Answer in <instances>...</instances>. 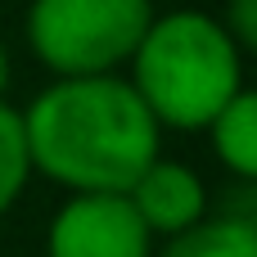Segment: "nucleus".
<instances>
[{"instance_id":"nucleus-1","label":"nucleus","mask_w":257,"mask_h":257,"mask_svg":"<svg viewBox=\"0 0 257 257\" xmlns=\"http://www.w3.org/2000/svg\"><path fill=\"white\" fill-rule=\"evenodd\" d=\"M23 136L32 172L68 194L126 185L158 158L163 126L126 77H59L23 108Z\"/></svg>"},{"instance_id":"nucleus-2","label":"nucleus","mask_w":257,"mask_h":257,"mask_svg":"<svg viewBox=\"0 0 257 257\" xmlns=\"http://www.w3.org/2000/svg\"><path fill=\"white\" fill-rule=\"evenodd\" d=\"M131 63V86L158 126L203 131L230 95L244 90V50L203 9L154 14Z\"/></svg>"},{"instance_id":"nucleus-3","label":"nucleus","mask_w":257,"mask_h":257,"mask_svg":"<svg viewBox=\"0 0 257 257\" xmlns=\"http://www.w3.org/2000/svg\"><path fill=\"white\" fill-rule=\"evenodd\" d=\"M149 23L154 0H32L23 32L54 77H99L136 54Z\"/></svg>"},{"instance_id":"nucleus-4","label":"nucleus","mask_w":257,"mask_h":257,"mask_svg":"<svg viewBox=\"0 0 257 257\" xmlns=\"http://www.w3.org/2000/svg\"><path fill=\"white\" fill-rule=\"evenodd\" d=\"M45 257H154V235L126 194L86 190L68 194V203L54 212Z\"/></svg>"},{"instance_id":"nucleus-5","label":"nucleus","mask_w":257,"mask_h":257,"mask_svg":"<svg viewBox=\"0 0 257 257\" xmlns=\"http://www.w3.org/2000/svg\"><path fill=\"white\" fill-rule=\"evenodd\" d=\"M126 199H131L136 217L145 221V230L163 235V239H172L185 226H194L199 217H208V190H203L199 172L185 163H172L163 154L126 185Z\"/></svg>"},{"instance_id":"nucleus-6","label":"nucleus","mask_w":257,"mask_h":257,"mask_svg":"<svg viewBox=\"0 0 257 257\" xmlns=\"http://www.w3.org/2000/svg\"><path fill=\"white\" fill-rule=\"evenodd\" d=\"M212 136V149L221 158V167H230L239 181L257 176V95L239 90L226 99V108L203 126Z\"/></svg>"},{"instance_id":"nucleus-7","label":"nucleus","mask_w":257,"mask_h":257,"mask_svg":"<svg viewBox=\"0 0 257 257\" xmlns=\"http://www.w3.org/2000/svg\"><path fill=\"white\" fill-rule=\"evenodd\" d=\"M158 257H257V226L253 217H199L181 235L167 239Z\"/></svg>"},{"instance_id":"nucleus-8","label":"nucleus","mask_w":257,"mask_h":257,"mask_svg":"<svg viewBox=\"0 0 257 257\" xmlns=\"http://www.w3.org/2000/svg\"><path fill=\"white\" fill-rule=\"evenodd\" d=\"M27 181H32V158H27L23 113L0 99V217L23 199Z\"/></svg>"},{"instance_id":"nucleus-9","label":"nucleus","mask_w":257,"mask_h":257,"mask_svg":"<svg viewBox=\"0 0 257 257\" xmlns=\"http://www.w3.org/2000/svg\"><path fill=\"white\" fill-rule=\"evenodd\" d=\"M221 27L235 36L239 50H253V45H257V0H230Z\"/></svg>"},{"instance_id":"nucleus-10","label":"nucleus","mask_w":257,"mask_h":257,"mask_svg":"<svg viewBox=\"0 0 257 257\" xmlns=\"http://www.w3.org/2000/svg\"><path fill=\"white\" fill-rule=\"evenodd\" d=\"M5 86H9V50L0 41V95H5Z\"/></svg>"}]
</instances>
